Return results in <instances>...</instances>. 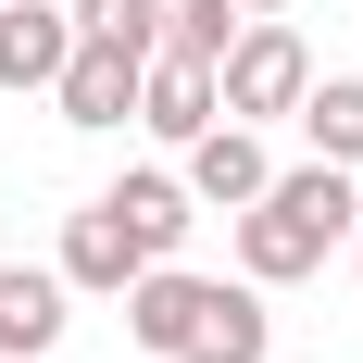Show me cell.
Here are the masks:
<instances>
[{"instance_id":"3","label":"cell","mask_w":363,"mask_h":363,"mask_svg":"<svg viewBox=\"0 0 363 363\" xmlns=\"http://www.w3.org/2000/svg\"><path fill=\"white\" fill-rule=\"evenodd\" d=\"M138 38H101V26H75L63 75H50V101H63V125H88V138H113V125H138Z\"/></svg>"},{"instance_id":"10","label":"cell","mask_w":363,"mask_h":363,"mask_svg":"<svg viewBox=\"0 0 363 363\" xmlns=\"http://www.w3.org/2000/svg\"><path fill=\"white\" fill-rule=\"evenodd\" d=\"M75 50V13L63 0H0V88H50Z\"/></svg>"},{"instance_id":"15","label":"cell","mask_w":363,"mask_h":363,"mask_svg":"<svg viewBox=\"0 0 363 363\" xmlns=\"http://www.w3.org/2000/svg\"><path fill=\"white\" fill-rule=\"evenodd\" d=\"M238 13H301V0H238Z\"/></svg>"},{"instance_id":"4","label":"cell","mask_w":363,"mask_h":363,"mask_svg":"<svg viewBox=\"0 0 363 363\" xmlns=\"http://www.w3.org/2000/svg\"><path fill=\"white\" fill-rule=\"evenodd\" d=\"M188 201H213V213H238V201H263V176H276V150H263V125H238V113H213L201 138H188Z\"/></svg>"},{"instance_id":"16","label":"cell","mask_w":363,"mask_h":363,"mask_svg":"<svg viewBox=\"0 0 363 363\" xmlns=\"http://www.w3.org/2000/svg\"><path fill=\"white\" fill-rule=\"evenodd\" d=\"M351 263H363V213H351Z\"/></svg>"},{"instance_id":"12","label":"cell","mask_w":363,"mask_h":363,"mask_svg":"<svg viewBox=\"0 0 363 363\" xmlns=\"http://www.w3.org/2000/svg\"><path fill=\"white\" fill-rule=\"evenodd\" d=\"M289 125L313 138V163H351V176H363V75H313Z\"/></svg>"},{"instance_id":"8","label":"cell","mask_w":363,"mask_h":363,"mask_svg":"<svg viewBox=\"0 0 363 363\" xmlns=\"http://www.w3.org/2000/svg\"><path fill=\"white\" fill-rule=\"evenodd\" d=\"M63 313H75L63 263H0V363H50Z\"/></svg>"},{"instance_id":"9","label":"cell","mask_w":363,"mask_h":363,"mask_svg":"<svg viewBox=\"0 0 363 363\" xmlns=\"http://www.w3.org/2000/svg\"><path fill=\"white\" fill-rule=\"evenodd\" d=\"M263 351H276L263 289H251V276H213V301H201V326H188V351H176V363H263Z\"/></svg>"},{"instance_id":"14","label":"cell","mask_w":363,"mask_h":363,"mask_svg":"<svg viewBox=\"0 0 363 363\" xmlns=\"http://www.w3.org/2000/svg\"><path fill=\"white\" fill-rule=\"evenodd\" d=\"M75 26H101V38H138V50H163V0H63Z\"/></svg>"},{"instance_id":"2","label":"cell","mask_w":363,"mask_h":363,"mask_svg":"<svg viewBox=\"0 0 363 363\" xmlns=\"http://www.w3.org/2000/svg\"><path fill=\"white\" fill-rule=\"evenodd\" d=\"M301 88H313V50H301L289 13H251V26L225 38V63H213V101L238 113V125H289Z\"/></svg>"},{"instance_id":"5","label":"cell","mask_w":363,"mask_h":363,"mask_svg":"<svg viewBox=\"0 0 363 363\" xmlns=\"http://www.w3.org/2000/svg\"><path fill=\"white\" fill-rule=\"evenodd\" d=\"M213 63H201V50H176V38H163V50H150V63H138V125H150V138H163V150H188V138H201V125H213Z\"/></svg>"},{"instance_id":"13","label":"cell","mask_w":363,"mask_h":363,"mask_svg":"<svg viewBox=\"0 0 363 363\" xmlns=\"http://www.w3.org/2000/svg\"><path fill=\"white\" fill-rule=\"evenodd\" d=\"M251 26V13H238V0H163V38H176V50H201V63H225V38Z\"/></svg>"},{"instance_id":"11","label":"cell","mask_w":363,"mask_h":363,"mask_svg":"<svg viewBox=\"0 0 363 363\" xmlns=\"http://www.w3.org/2000/svg\"><path fill=\"white\" fill-rule=\"evenodd\" d=\"M101 201H113L125 225H138V251H150V263H176V238L201 225V213H188V176H163V163H150V176H113Z\"/></svg>"},{"instance_id":"6","label":"cell","mask_w":363,"mask_h":363,"mask_svg":"<svg viewBox=\"0 0 363 363\" xmlns=\"http://www.w3.org/2000/svg\"><path fill=\"white\" fill-rule=\"evenodd\" d=\"M201 301H213V276H188V263H138V276H125V338H138L150 363H176L188 326H201Z\"/></svg>"},{"instance_id":"1","label":"cell","mask_w":363,"mask_h":363,"mask_svg":"<svg viewBox=\"0 0 363 363\" xmlns=\"http://www.w3.org/2000/svg\"><path fill=\"white\" fill-rule=\"evenodd\" d=\"M351 213H363L351 163H276L263 201H238V276H251V289L326 276V251H351Z\"/></svg>"},{"instance_id":"7","label":"cell","mask_w":363,"mask_h":363,"mask_svg":"<svg viewBox=\"0 0 363 363\" xmlns=\"http://www.w3.org/2000/svg\"><path fill=\"white\" fill-rule=\"evenodd\" d=\"M138 225L113 213V201H88V213H63V289L75 301H125V276H138Z\"/></svg>"}]
</instances>
